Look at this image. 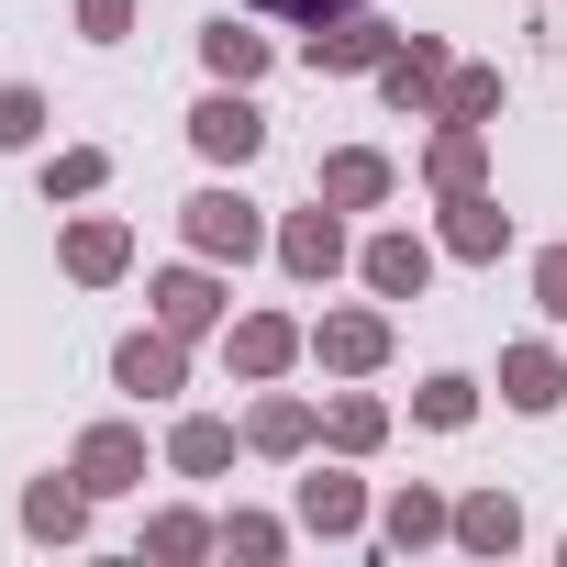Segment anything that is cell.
I'll use <instances>...</instances> for the list:
<instances>
[{"label": "cell", "mask_w": 567, "mask_h": 567, "mask_svg": "<svg viewBox=\"0 0 567 567\" xmlns=\"http://www.w3.org/2000/svg\"><path fill=\"white\" fill-rule=\"evenodd\" d=\"M101 167H112L101 145H68V156L45 167V200H90V189H101Z\"/></svg>", "instance_id": "obj_24"}, {"label": "cell", "mask_w": 567, "mask_h": 567, "mask_svg": "<svg viewBox=\"0 0 567 567\" xmlns=\"http://www.w3.org/2000/svg\"><path fill=\"white\" fill-rule=\"evenodd\" d=\"M223 545H234V556H278V523H256V512H234V523H223Z\"/></svg>", "instance_id": "obj_33"}, {"label": "cell", "mask_w": 567, "mask_h": 567, "mask_svg": "<svg viewBox=\"0 0 567 567\" xmlns=\"http://www.w3.org/2000/svg\"><path fill=\"white\" fill-rule=\"evenodd\" d=\"M245 434H256L267 456H301V445H312V412H301V401H256V423H245Z\"/></svg>", "instance_id": "obj_23"}, {"label": "cell", "mask_w": 567, "mask_h": 567, "mask_svg": "<svg viewBox=\"0 0 567 567\" xmlns=\"http://www.w3.org/2000/svg\"><path fill=\"white\" fill-rule=\"evenodd\" d=\"M445 523H456V512H445L434 489H401V501H390V545H423V534H445Z\"/></svg>", "instance_id": "obj_26"}, {"label": "cell", "mask_w": 567, "mask_h": 567, "mask_svg": "<svg viewBox=\"0 0 567 567\" xmlns=\"http://www.w3.org/2000/svg\"><path fill=\"white\" fill-rule=\"evenodd\" d=\"M134 478H145V434H123V423L79 434V489H134Z\"/></svg>", "instance_id": "obj_8"}, {"label": "cell", "mask_w": 567, "mask_h": 567, "mask_svg": "<svg viewBox=\"0 0 567 567\" xmlns=\"http://www.w3.org/2000/svg\"><path fill=\"white\" fill-rule=\"evenodd\" d=\"M178 223H189V245H200V256H256V245H267V234H256V200H245V189H200V200H189Z\"/></svg>", "instance_id": "obj_2"}, {"label": "cell", "mask_w": 567, "mask_h": 567, "mask_svg": "<svg viewBox=\"0 0 567 567\" xmlns=\"http://www.w3.org/2000/svg\"><path fill=\"white\" fill-rule=\"evenodd\" d=\"M79 34H101V45H123V34H134V0H79Z\"/></svg>", "instance_id": "obj_30"}, {"label": "cell", "mask_w": 567, "mask_h": 567, "mask_svg": "<svg viewBox=\"0 0 567 567\" xmlns=\"http://www.w3.org/2000/svg\"><path fill=\"white\" fill-rule=\"evenodd\" d=\"M312 357H323V368H346V379H368V368L390 357V323H379V312H323Z\"/></svg>", "instance_id": "obj_5"}, {"label": "cell", "mask_w": 567, "mask_h": 567, "mask_svg": "<svg viewBox=\"0 0 567 567\" xmlns=\"http://www.w3.org/2000/svg\"><path fill=\"white\" fill-rule=\"evenodd\" d=\"M489 112H501V68H456L445 79V123H478L489 134Z\"/></svg>", "instance_id": "obj_22"}, {"label": "cell", "mask_w": 567, "mask_h": 567, "mask_svg": "<svg viewBox=\"0 0 567 567\" xmlns=\"http://www.w3.org/2000/svg\"><path fill=\"white\" fill-rule=\"evenodd\" d=\"M278 256H290V278H334V267H346V223H334V212H290Z\"/></svg>", "instance_id": "obj_9"}, {"label": "cell", "mask_w": 567, "mask_h": 567, "mask_svg": "<svg viewBox=\"0 0 567 567\" xmlns=\"http://www.w3.org/2000/svg\"><path fill=\"white\" fill-rule=\"evenodd\" d=\"M189 145H200V156H223V167H245V156L267 145V123H256V101H245V90L223 79V90H212V101L189 112Z\"/></svg>", "instance_id": "obj_1"}, {"label": "cell", "mask_w": 567, "mask_h": 567, "mask_svg": "<svg viewBox=\"0 0 567 567\" xmlns=\"http://www.w3.org/2000/svg\"><path fill=\"white\" fill-rule=\"evenodd\" d=\"M145 545H156V556H200V545H212V523H189V512H167V523H145Z\"/></svg>", "instance_id": "obj_29"}, {"label": "cell", "mask_w": 567, "mask_h": 567, "mask_svg": "<svg viewBox=\"0 0 567 567\" xmlns=\"http://www.w3.org/2000/svg\"><path fill=\"white\" fill-rule=\"evenodd\" d=\"M323 200H334V212H368V200H390V156H368V145L323 156Z\"/></svg>", "instance_id": "obj_11"}, {"label": "cell", "mask_w": 567, "mask_h": 567, "mask_svg": "<svg viewBox=\"0 0 567 567\" xmlns=\"http://www.w3.org/2000/svg\"><path fill=\"white\" fill-rule=\"evenodd\" d=\"M79 523H90V489H56V478H45V489H23V534H45V545H68Z\"/></svg>", "instance_id": "obj_18"}, {"label": "cell", "mask_w": 567, "mask_h": 567, "mask_svg": "<svg viewBox=\"0 0 567 567\" xmlns=\"http://www.w3.org/2000/svg\"><path fill=\"white\" fill-rule=\"evenodd\" d=\"M412 412H423V423H434V434H456V423H467V412H478V390H467V379H456V368H445V379H423V401H412Z\"/></svg>", "instance_id": "obj_25"}, {"label": "cell", "mask_w": 567, "mask_h": 567, "mask_svg": "<svg viewBox=\"0 0 567 567\" xmlns=\"http://www.w3.org/2000/svg\"><path fill=\"white\" fill-rule=\"evenodd\" d=\"M390 45H401L390 23H357V12H346V23L312 34V68H390Z\"/></svg>", "instance_id": "obj_10"}, {"label": "cell", "mask_w": 567, "mask_h": 567, "mask_svg": "<svg viewBox=\"0 0 567 567\" xmlns=\"http://www.w3.org/2000/svg\"><path fill=\"white\" fill-rule=\"evenodd\" d=\"M112 379H123L134 401H167V390L189 379V368H178V334H167V323H156V334H134V346L112 357Z\"/></svg>", "instance_id": "obj_7"}, {"label": "cell", "mask_w": 567, "mask_h": 567, "mask_svg": "<svg viewBox=\"0 0 567 567\" xmlns=\"http://www.w3.org/2000/svg\"><path fill=\"white\" fill-rule=\"evenodd\" d=\"M501 390H512V412H556V401H567V379H556L545 346H512V357H501Z\"/></svg>", "instance_id": "obj_14"}, {"label": "cell", "mask_w": 567, "mask_h": 567, "mask_svg": "<svg viewBox=\"0 0 567 567\" xmlns=\"http://www.w3.org/2000/svg\"><path fill=\"white\" fill-rule=\"evenodd\" d=\"M123 256H134L123 223H79V234H68V278H90V290H101V278H123Z\"/></svg>", "instance_id": "obj_15"}, {"label": "cell", "mask_w": 567, "mask_h": 567, "mask_svg": "<svg viewBox=\"0 0 567 567\" xmlns=\"http://www.w3.org/2000/svg\"><path fill=\"white\" fill-rule=\"evenodd\" d=\"M256 12H278V23H312V34H323V23H346V12H357V0H256Z\"/></svg>", "instance_id": "obj_32"}, {"label": "cell", "mask_w": 567, "mask_h": 567, "mask_svg": "<svg viewBox=\"0 0 567 567\" xmlns=\"http://www.w3.org/2000/svg\"><path fill=\"white\" fill-rule=\"evenodd\" d=\"M379 90H390V112H445V45H434V34H412V45H390V68H379Z\"/></svg>", "instance_id": "obj_3"}, {"label": "cell", "mask_w": 567, "mask_h": 567, "mask_svg": "<svg viewBox=\"0 0 567 567\" xmlns=\"http://www.w3.org/2000/svg\"><path fill=\"white\" fill-rule=\"evenodd\" d=\"M379 434H390V412H379V401H357V390H346V401H334V445H346V456H368V445H379Z\"/></svg>", "instance_id": "obj_27"}, {"label": "cell", "mask_w": 567, "mask_h": 567, "mask_svg": "<svg viewBox=\"0 0 567 567\" xmlns=\"http://www.w3.org/2000/svg\"><path fill=\"white\" fill-rule=\"evenodd\" d=\"M534 301L567 323V245H545V256H534Z\"/></svg>", "instance_id": "obj_31"}, {"label": "cell", "mask_w": 567, "mask_h": 567, "mask_svg": "<svg viewBox=\"0 0 567 567\" xmlns=\"http://www.w3.org/2000/svg\"><path fill=\"white\" fill-rule=\"evenodd\" d=\"M301 357V323H278V312H256V323H234V368L245 379H278V368H290Z\"/></svg>", "instance_id": "obj_13"}, {"label": "cell", "mask_w": 567, "mask_h": 567, "mask_svg": "<svg viewBox=\"0 0 567 567\" xmlns=\"http://www.w3.org/2000/svg\"><path fill=\"white\" fill-rule=\"evenodd\" d=\"M167 456H178L189 478H212V467H234V423H212V412H189V423L167 434Z\"/></svg>", "instance_id": "obj_17"}, {"label": "cell", "mask_w": 567, "mask_h": 567, "mask_svg": "<svg viewBox=\"0 0 567 567\" xmlns=\"http://www.w3.org/2000/svg\"><path fill=\"white\" fill-rule=\"evenodd\" d=\"M423 278H434V245L423 234H379L368 245V290L379 301H423Z\"/></svg>", "instance_id": "obj_6"}, {"label": "cell", "mask_w": 567, "mask_h": 567, "mask_svg": "<svg viewBox=\"0 0 567 567\" xmlns=\"http://www.w3.org/2000/svg\"><path fill=\"white\" fill-rule=\"evenodd\" d=\"M301 523H312V534H357V523H368L357 478H301Z\"/></svg>", "instance_id": "obj_19"}, {"label": "cell", "mask_w": 567, "mask_h": 567, "mask_svg": "<svg viewBox=\"0 0 567 567\" xmlns=\"http://www.w3.org/2000/svg\"><path fill=\"white\" fill-rule=\"evenodd\" d=\"M45 134V101L34 90H0V145H34Z\"/></svg>", "instance_id": "obj_28"}, {"label": "cell", "mask_w": 567, "mask_h": 567, "mask_svg": "<svg viewBox=\"0 0 567 567\" xmlns=\"http://www.w3.org/2000/svg\"><path fill=\"white\" fill-rule=\"evenodd\" d=\"M445 245H456V256H478V267H489V256H501V245H512V212H501V200H489V189H456V223H445Z\"/></svg>", "instance_id": "obj_12"}, {"label": "cell", "mask_w": 567, "mask_h": 567, "mask_svg": "<svg viewBox=\"0 0 567 567\" xmlns=\"http://www.w3.org/2000/svg\"><path fill=\"white\" fill-rule=\"evenodd\" d=\"M512 534H523V512H512L501 489H478V501H456V545H478V556H501Z\"/></svg>", "instance_id": "obj_20"}, {"label": "cell", "mask_w": 567, "mask_h": 567, "mask_svg": "<svg viewBox=\"0 0 567 567\" xmlns=\"http://www.w3.org/2000/svg\"><path fill=\"white\" fill-rule=\"evenodd\" d=\"M200 56H212V79H234V90H245V79L267 68V34H245V23H212V34H200Z\"/></svg>", "instance_id": "obj_21"}, {"label": "cell", "mask_w": 567, "mask_h": 567, "mask_svg": "<svg viewBox=\"0 0 567 567\" xmlns=\"http://www.w3.org/2000/svg\"><path fill=\"white\" fill-rule=\"evenodd\" d=\"M423 178H434L445 200H456V189H478V123H445V134H434V156H423Z\"/></svg>", "instance_id": "obj_16"}, {"label": "cell", "mask_w": 567, "mask_h": 567, "mask_svg": "<svg viewBox=\"0 0 567 567\" xmlns=\"http://www.w3.org/2000/svg\"><path fill=\"white\" fill-rule=\"evenodd\" d=\"M156 323H167L178 346L223 323V290H212V267H167V278H156Z\"/></svg>", "instance_id": "obj_4"}]
</instances>
